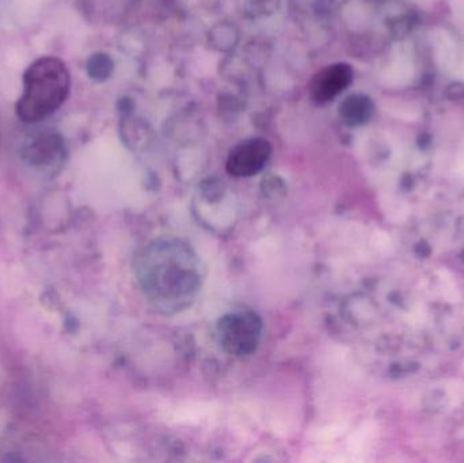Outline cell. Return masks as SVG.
<instances>
[{
    "mask_svg": "<svg viewBox=\"0 0 464 463\" xmlns=\"http://www.w3.org/2000/svg\"><path fill=\"white\" fill-rule=\"evenodd\" d=\"M135 274L144 298L157 312L177 314L195 304L206 280V266L184 239L160 236L139 253Z\"/></svg>",
    "mask_w": 464,
    "mask_h": 463,
    "instance_id": "obj_1",
    "label": "cell"
},
{
    "mask_svg": "<svg viewBox=\"0 0 464 463\" xmlns=\"http://www.w3.org/2000/svg\"><path fill=\"white\" fill-rule=\"evenodd\" d=\"M70 92V73L57 57L35 60L24 76V92L16 114L24 122H35L56 111Z\"/></svg>",
    "mask_w": 464,
    "mask_h": 463,
    "instance_id": "obj_2",
    "label": "cell"
},
{
    "mask_svg": "<svg viewBox=\"0 0 464 463\" xmlns=\"http://www.w3.org/2000/svg\"><path fill=\"white\" fill-rule=\"evenodd\" d=\"M264 323L253 310L239 309L227 313L217 325L218 342L231 356L246 358L258 350Z\"/></svg>",
    "mask_w": 464,
    "mask_h": 463,
    "instance_id": "obj_3",
    "label": "cell"
},
{
    "mask_svg": "<svg viewBox=\"0 0 464 463\" xmlns=\"http://www.w3.org/2000/svg\"><path fill=\"white\" fill-rule=\"evenodd\" d=\"M19 154L24 165L35 173L53 176L64 163V140L56 130H34L22 141Z\"/></svg>",
    "mask_w": 464,
    "mask_h": 463,
    "instance_id": "obj_4",
    "label": "cell"
},
{
    "mask_svg": "<svg viewBox=\"0 0 464 463\" xmlns=\"http://www.w3.org/2000/svg\"><path fill=\"white\" fill-rule=\"evenodd\" d=\"M270 154L272 146L266 139H246L231 150L226 162V170L235 178L256 176L264 170Z\"/></svg>",
    "mask_w": 464,
    "mask_h": 463,
    "instance_id": "obj_5",
    "label": "cell"
},
{
    "mask_svg": "<svg viewBox=\"0 0 464 463\" xmlns=\"http://www.w3.org/2000/svg\"><path fill=\"white\" fill-rule=\"evenodd\" d=\"M352 82H353V70L351 65L346 63H335L322 68L313 76L308 92L316 105H324L334 101L341 92H345Z\"/></svg>",
    "mask_w": 464,
    "mask_h": 463,
    "instance_id": "obj_6",
    "label": "cell"
},
{
    "mask_svg": "<svg viewBox=\"0 0 464 463\" xmlns=\"http://www.w3.org/2000/svg\"><path fill=\"white\" fill-rule=\"evenodd\" d=\"M373 114V103L370 97L362 94H352L340 105V117L343 124L349 127H360L367 124Z\"/></svg>",
    "mask_w": 464,
    "mask_h": 463,
    "instance_id": "obj_7",
    "label": "cell"
},
{
    "mask_svg": "<svg viewBox=\"0 0 464 463\" xmlns=\"http://www.w3.org/2000/svg\"><path fill=\"white\" fill-rule=\"evenodd\" d=\"M87 73L95 82H105L114 71V63L109 54L98 52L87 60Z\"/></svg>",
    "mask_w": 464,
    "mask_h": 463,
    "instance_id": "obj_8",
    "label": "cell"
}]
</instances>
